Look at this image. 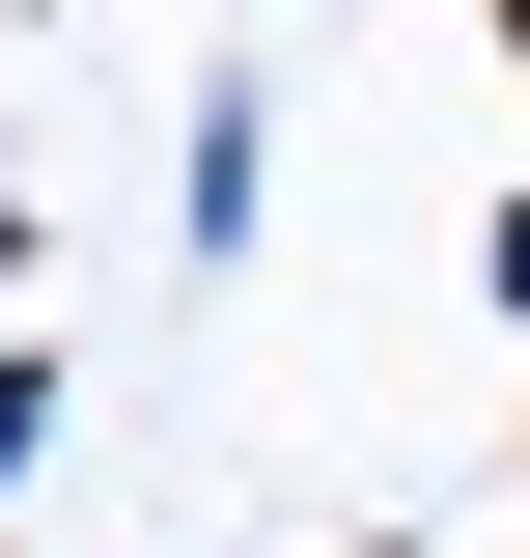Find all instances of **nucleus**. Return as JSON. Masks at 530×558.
<instances>
[{
    "label": "nucleus",
    "instance_id": "1",
    "mask_svg": "<svg viewBox=\"0 0 530 558\" xmlns=\"http://www.w3.org/2000/svg\"><path fill=\"white\" fill-rule=\"evenodd\" d=\"M252 196H279V112H252V84H224V112H196V140H168V252H196V279H224V252H252Z\"/></svg>",
    "mask_w": 530,
    "mask_h": 558
},
{
    "label": "nucleus",
    "instance_id": "2",
    "mask_svg": "<svg viewBox=\"0 0 530 558\" xmlns=\"http://www.w3.org/2000/svg\"><path fill=\"white\" fill-rule=\"evenodd\" d=\"M0 475H57V363H0Z\"/></svg>",
    "mask_w": 530,
    "mask_h": 558
},
{
    "label": "nucleus",
    "instance_id": "3",
    "mask_svg": "<svg viewBox=\"0 0 530 558\" xmlns=\"http://www.w3.org/2000/svg\"><path fill=\"white\" fill-rule=\"evenodd\" d=\"M503 307H530V223H503Z\"/></svg>",
    "mask_w": 530,
    "mask_h": 558
},
{
    "label": "nucleus",
    "instance_id": "4",
    "mask_svg": "<svg viewBox=\"0 0 530 558\" xmlns=\"http://www.w3.org/2000/svg\"><path fill=\"white\" fill-rule=\"evenodd\" d=\"M503 28H530V0H503Z\"/></svg>",
    "mask_w": 530,
    "mask_h": 558
}]
</instances>
